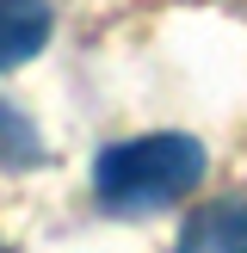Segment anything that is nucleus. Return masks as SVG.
I'll list each match as a JSON object with an SVG mask.
<instances>
[{
	"instance_id": "f257e3e1",
	"label": "nucleus",
	"mask_w": 247,
	"mask_h": 253,
	"mask_svg": "<svg viewBox=\"0 0 247 253\" xmlns=\"http://www.w3.org/2000/svg\"><path fill=\"white\" fill-rule=\"evenodd\" d=\"M204 167H210L204 142L198 136H179V130L111 142L93 161V198L111 216H148V210H167L185 192H198Z\"/></svg>"
},
{
	"instance_id": "f03ea898",
	"label": "nucleus",
	"mask_w": 247,
	"mask_h": 253,
	"mask_svg": "<svg viewBox=\"0 0 247 253\" xmlns=\"http://www.w3.org/2000/svg\"><path fill=\"white\" fill-rule=\"evenodd\" d=\"M49 31H56L49 0H0V74L31 62L49 43Z\"/></svg>"
},
{
	"instance_id": "7ed1b4c3",
	"label": "nucleus",
	"mask_w": 247,
	"mask_h": 253,
	"mask_svg": "<svg viewBox=\"0 0 247 253\" xmlns=\"http://www.w3.org/2000/svg\"><path fill=\"white\" fill-rule=\"evenodd\" d=\"M179 247H247V198H216L179 229Z\"/></svg>"
},
{
	"instance_id": "20e7f679",
	"label": "nucleus",
	"mask_w": 247,
	"mask_h": 253,
	"mask_svg": "<svg viewBox=\"0 0 247 253\" xmlns=\"http://www.w3.org/2000/svg\"><path fill=\"white\" fill-rule=\"evenodd\" d=\"M37 161H43V136L31 130L19 105L0 99V167H37Z\"/></svg>"
}]
</instances>
